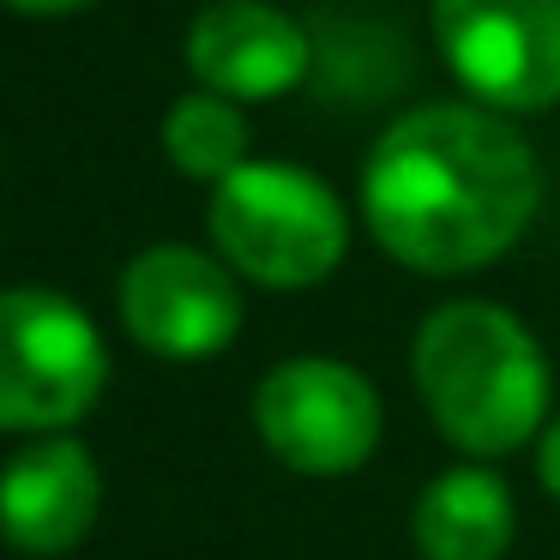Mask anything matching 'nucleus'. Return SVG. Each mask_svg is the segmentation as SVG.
I'll return each mask as SVG.
<instances>
[{"mask_svg": "<svg viewBox=\"0 0 560 560\" xmlns=\"http://www.w3.org/2000/svg\"><path fill=\"white\" fill-rule=\"evenodd\" d=\"M536 476H542V488L560 500V416H548V422H542V446H536Z\"/></svg>", "mask_w": 560, "mask_h": 560, "instance_id": "f8f14e48", "label": "nucleus"}, {"mask_svg": "<svg viewBox=\"0 0 560 560\" xmlns=\"http://www.w3.org/2000/svg\"><path fill=\"white\" fill-rule=\"evenodd\" d=\"M206 230L235 278L266 290H307L343 266L350 247V211L302 163H259L247 158L235 175L211 187Z\"/></svg>", "mask_w": 560, "mask_h": 560, "instance_id": "7ed1b4c3", "label": "nucleus"}, {"mask_svg": "<svg viewBox=\"0 0 560 560\" xmlns=\"http://www.w3.org/2000/svg\"><path fill=\"white\" fill-rule=\"evenodd\" d=\"M109 386L103 331L61 290H0V434H61Z\"/></svg>", "mask_w": 560, "mask_h": 560, "instance_id": "20e7f679", "label": "nucleus"}, {"mask_svg": "<svg viewBox=\"0 0 560 560\" xmlns=\"http://www.w3.org/2000/svg\"><path fill=\"white\" fill-rule=\"evenodd\" d=\"M103 476L79 440L37 434L0 464V536L25 555H67L91 536Z\"/></svg>", "mask_w": 560, "mask_h": 560, "instance_id": "1a4fd4ad", "label": "nucleus"}, {"mask_svg": "<svg viewBox=\"0 0 560 560\" xmlns=\"http://www.w3.org/2000/svg\"><path fill=\"white\" fill-rule=\"evenodd\" d=\"M121 326L139 350L170 362L223 355L242 331V283L223 254L158 242L121 271Z\"/></svg>", "mask_w": 560, "mask_h": 560, "instance_id": "0eeeda50", "label": "nucleus"}, {"mask_svg": "<svg viewBox=\"0 0 560 560\" xmlns=\"http://www.w3.org/2000/svg\"><path fill=\"white\" fill-rule=\"evenodd\" d=\"M434 49L446 73L500 115L560 103V0H434Z\"/></svg>", "mask_w": 560, "mask_h": 560, "instance_id": "423d86ee", "label": "nucleus"}, {"mask_svg": "<svg viewBox=\"0 0 560 560\" xmlns=\"http://www.w3.org/2000/svg\"><path fill=\"white\" fill-rule=\"evenodd\" d=\"M254 428L295 476H350L374 458L386 410L362 368L331 355H290L254 392Z\"/></svg>", "mask_w": 560, "mask_h": 560, "instance_id": "39448f33", "label": "nucleus"}, {"mask_svg": "<svg viewBox=\"0 0 560 560\" xmlns=\"http://www.w3.org/2000/svg\"><path fill=\"white\" fill-rule=\"evenodd\" d=\"M307 31L271 0H211L187 25V67L206 91L235 103H271L307 79Z\"/></svg>", "mask_w": 560, "mask_h": 560, "instance_id": "6e6552de", "label": "nucleus"}, {"mask_svg": "<svg viewBox=\"0 0 560 560\" xmlns=\"http://www.w3.org/2000/svg\"><path fill=\"white\" fill-rule=\"evenodd\" d=\"M428 422L470 458H506L548 422V355L536 331L500 302H446L422 319L410 350Z\"/></svg>", "mask_w": 560, "mask_h": 560, "instance_id": "f03ea898", "label": "nucleus"}, {"mask_svg": "<svg viewBox=\"0 0 560 560\" xmlns=\"http://www.w3.org/2000/svg\"><path fill=\"white\" fill-rule=\"evenodd\" d=\"M542 206V163L488 103H422L362 163V223L398 266L464 278L512 254Z\"/></svg>", "mask_w": 560, "mask_h": 560, "instance_id": "f257e3e1", "label": "nucleus"}, {"mask_svg": "<svg viewBox=\"0 0 560 560\" xmlns=\"http://www.w3.org/2000/svg\"><path fill=\"white\" fill-rule=\"evenodd\" d=\"M512 530H518L512 488L482 464L440 470L416 494V512H410V536L422 560H506Z\"/></svg>", "mask_w": 560, "mask_h": 560, "instance_id": "9d476101", "label": "nucleus"}, {"mask_svg": "<svg viewBox=\"0 0 560 560\" xmlns=\"http://www.w3.org/2000/svg\"><path fill=\"white\" fill-rule=\"evenodd\" d=\"M0 7L31 13V19H61V13H85V7H97V0H0Z\"/></svg>", "mask_w": 560, "mask_h": 560, "instance_id": "ddd939ff", "label": "nucleus"}, {"mask_svg": "<svg viewBox=\"0 0 560 560\" xmlns=\"http://www.w3.org/2000/svg\"><path fill=\"white\" fill-rule=\"evenodd\" d=\"M163 151L182 175L218 187L223 175H235L247 163V115L235 97H218V91H187V97L170 103L163 115Z\"/></svg>", "mask_w": 560, "mask_h": 560, "instance_id": "9b49d317", "label": "nucleus"}]
</instances>
